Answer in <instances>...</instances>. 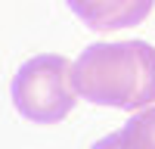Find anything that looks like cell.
Wrapping results in <instances>:
<instances>
[{
    "mask_svg": "<svg viewBox=\"0 0 155 149\" xmlns=\"http://www.w3.org/2000/svg\"><path fill=\"white\" fill-rule=\"evenodd\" d=\"M71 12L87 28L96 31H118L140 25L155 6V0H65Z\"/></svg>",
    "mask_w": 155,
    "mask_h": 149,
    "instance_id": "cell-3",
    "label": "cell"
},
{
    "mask_svg": "<svg viewBox=\"0 0 155 149\" xmlns=\"http://www.w3.org/2000/svg\"><path fill=\"white\" fill-rule=\"evenodd\" d=\"M71 81L96 106L137 112L155 103V47L146 41L93 44L74 59Z\"/></svg>",
    "mask_w": 155,
    "mask_h": 149,
    "instance_id": "cell-1",
    "label": "cell"
},
{
    "mask_svg": "<svg viewBox=\"0 0 155 149\" xmlns=\"http://www.w3.org/2000/svg\"><path fill=\"white\" fill-rule=\"evenodd\" d=\"M99 146H155V106L149 103L137 109V115L118 134L99 140Z\"/></svg>",
    "mask_w": 155,
    "mask_h": 149,
    "instance_id": "cell-4",
    "label": "cell"
},
{
    "mask_svg": "<svg viewBox=\"0 0 155 149\" xmlns=\"http://www.w3.org/2000/svg\"><path fill=\"white\" fill-rule=\"evenodd\" d=\"M12 106L22 118L34 124H56L71 115L74 109V81L71 62L59 53H41L22 62L12 78Z\"/></svg>",
    "mask_w": 155,
    "mask_h": 149,
    "instance_id": "cell-2",
    "label": "cell"
}]
</instances>
